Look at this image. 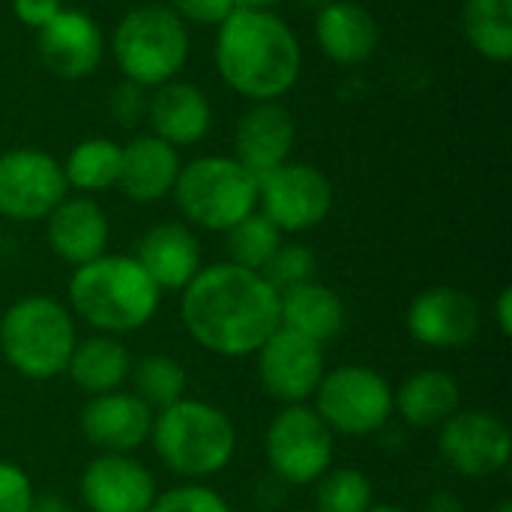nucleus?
<instances>
[{
	"label": "nucleus",
	"instance_id": "obj_23",
	"mask_svg": "<svg viewBox=\"0 0 512 512\" xmlns=\"http://www.w3.org/2000/svg\"><path fill=\"white\" fill-rule=\"evenodd\" d=\"M315 39L333 63L357 66L375 54L381 27L363 3L333 0L315 18Z\"/></svg>",
	"mask_w": 512,
	"mask_h": 512
},
{
	"label": "nucleus",
	"instance_id": "obj_37",
	"mask_svg": "<svg viewBox=\"0 0 512 512\" xmlns=\"http://www.w3.org/2000/svg\"><path fill=\"white\" fill-rule=\"evenodd\" d=\"M114 114H117V120L123 123V126H132L138 117H141V111L147 108L144 105V99H141V87L138 84H132V81H126V84H120L117 90H114Z\"/></svg>",
	"mask_w": 512,
	"mask_h": 512
},
{
	"label": "nucleus",
	"instance_id": "obj_27",
	"mask_svg": "<svg viewBox=\"0 0 512 512\" xmlns=\"http://www.w3.org/2000/svg\"><path fill=\"white\" fill-rule=\"evenodd\" d=\"M462 30L480 57L507 63L512 57V0H465Z\"/></svg>",
	"mask_w": 512,
	"mask_h": 512
},
{
	"label": "nucleus",
	"instance_id": "obj_7",
	"mask_svg": "<svg viewBox=\"0 0 512 512\" xmlns=\"http://www.w3.org/2000/svg\"><path fill=\"white\" fill-rule=\"evenodd\" d=\"M180 213L207 231H228L258 207V180L234 156H201L174 183Z\"/></svg>",
	"mask_w": 512,
	"mask_h": 512
},
{
	"label": "nucleus",
	"instance_id": "obj_31",
	"mask_svg": "<svg viewBox=\"0 0 512 512\" xmlns=\"http://www.w3.org/2000/svg\"><path fill=\"white\" fill-rule=\"evenodd\" d=\"M315 483V512H366L372 507V483L363 471L336 468Z\"/></svg>",
	"mask_w": 512,
	"mask_h": 512
},
{
	"label": "nucleus",
	"instance_id": "obj_39",
	"mask_svg": "<svg viewBox=\"0 0 512 512\" xmlns=\"http://www.w3.org/2000/svg\"><path fill=\"white\" fill-rule=\"evenodd\" d=\"M27 512H75V510H72V504H69L66 498L45 492V495H33V504H30V510Z\"/></svg>",
	"mask_w": 512,
	"mask_h": 512
},
{
	"label": "nucleus",
	"instance_id": "obj_36",
	"mask_svg": "<svg viewBox=\"0 0 512 512\" xmlns=\"http://www.w3.org/2000/svg\"><path fill=\"white\" fill-rule=\"evenodd\" d=\"M60 9H63V0H12L15 18L30 30H42Z\"/></svg>",
	"mask_w": 512,
	"mask_h": 512
},
{
	"label": "nucleus",
	"instance_id": "obj_6",
	"mask_svg": "<svg viewBox=\"0 0 512 512\" xmlns=\"http://www.w3.org/2000/svg\"><path fill=\"white\" fill-rule=\"evenodd\" d=\"M111 51L126 81L159 87L183 69L189 57V30L168 6L147 3L120 18L111 36Z\"/></svg>",
	"mask_w": 512,
	"mask_h": 512
},
{
	"label": "nucleus",
	"instance_id": "obj_13",
	"mask_svg": "<svg viewBox=\"0 0 512 512\" xmlns=\"http://www.w3.org/2000/svg\"><path fill=\"white\" fill-rule=\"evenodd\" d=\"M441 456L465 477H495L507 468L512 435L507 423L489 411H456L441 426Z\"/></svg>",
	"mask_w": 512,
	"mask_h": 512
},
{
	"label": "nucleus",
	"instance_id": "obj_29",
	"mask_svg": "<svg viewBox=\"0 0 512 512\" xmlns=\"http://www.w3.org/2000/svg\"><path fill=\"white\" fill-rule=\"evenodd\" d=\"M132 372V384H135V396L150 408V411H165L174 402L183 399L186 393V369L165 354H150L144 360L135 363Z\"/></svg>",
	"mask_w": 512,
	"mask_h": 512
},
{
	"label": "nucleus",
	"instance_id": "obj_34",
	"mask_svg": "<svg viewBox=\"0 0 512 512\" xmlns=\"http://www.w3.org/2000/svg\"><path fill=\"white\" fill-rule=\"evenodd\" d=\"M33 504V483L30 477L0 459V512H27Z\"/></svg>",
	"mask_w": 512,
	"mask_h": 512
},
{
	"label": "nucleus",
	"instance_id": "obj_33",
	"mask_svg": "<svg viewBox=\"0 0 512 512\" xmlns=\"http://www.w3.org/2000/svg\"><path fill=\"white\" fill-rule=\"evenodd\" d=\"M147 512H234L222 495L204 486H180L165 495H156Z\"/></svg>",
	"mask_w": 512,
	"mask_h": 512
},
{
	"label": "nucleus",
	"instance_id": "obj_43",
	"mask_svg": "<svg viewBox=\"0 0 512 512\" xmlns=\"http://www.w3.org/2000/svg\"><path fill=\"white\" fill-rule=\"evenodd\" d=\"M495 512H512V504L510 501H504V504H498V510Z\"/></svg>",
	"mask_w": 512,
	"mask_h": 512
},
{
	"label": "nucleus",
	"instance_id": "obj_9",
	"mask_svg": "<svg viewBox=\"0 0 512 512\" xmlns=\"http://www.w3.org/2000/svg\"><path fill=\"white\" fill-rule=\"evenodd\" d=\"M267 465L282 483L309 486L330 471L333 432L315 408L285 405L264 438Z\"/></svg>",
	"mask_w": 512,
	"mask_h": 512
},
{
	"label": "nucleus",
	"instance_id": "obj_14",
	"mask_svg": "<svg viewBox=\"0 0 512 512\" xmlns=\"http://www.w3.org/2000/svg\"><path fill=\"white\" fill-rule=\"evenodd\" d=\"M411 339L435 351H453L474 342L480 333L477 300L453 285H435L417 294L405 315Z\"/></svg>",
	"mask_w": 512,
	"mask_h": 512
},
{
	"label": "nucleus",
	"instance_id": "obj_38",
	"mask_svg": "<svg viewBox=\"0 0 512 512\" xmlns=\"http://www.w3.org/2000/svg\"><path fill=\"white\" fill-rule=\"evenodd\" d=\"M495 321H498L501 333H504V336H510L512 333V288H504V291L498 294V303H495Z\"/></svg>",
	"mask_w": 512,
	"mask_h": 512
},
{
	"label": "nucleus",
	"instance_id": "obj_2",
	"mask_svg": "<svg viewBox=\"0 0 512 512\" xmlns=\"http://www.w3.org/2000/svg\"><path fill=\"white\" fill-rule=\"evenodd\" d=\"M213 54L222 81L252 102H279L303 66L294 30L267 9H234L219 24Z\"/></svg>",
	"mask_w": 512,
	"mask_h": 512
},
{
	"label": "nucleus",
	"instance_id": "obj_25",
	"mask_svg": "<svg viewBox=\"0 0 512 512\" xmlns=\"http://www.w3.org/2000/svg\"><path fill=\"white\" fill-rule=\"evenodd\" d=\"M459 405H462V390L456 378H450L441 369L417 372L393 393V408L405 417V423L417 429L444 426L459 411Z\"/></svg>",
	"mask_w": 512,
	"mask_h": 512
},
{
	"label": "nucleus",
	"instance_id": "obj_4",
	"mask_svg": "<svg viewBox=\"0 0 512 512\" xmlns=\"http://www.w3.org/2000/svg\"><path fill=\"white\" fill-rule=\"evenodd\" d=\"M150 438L168 471L189 480L225 471L237 450V432L228 414L198 399H180L159 411Z\"/></svg>",
	"mask_w": 512,
	"mask_h": 512
},
{
	"label": "nucleus",
	"instance_id": "obj_42",
	"mask_svg": "<svg viewBox=\"0 0 512 512\" xmlns=\"http://www.w3.org/2000/svg\"><path fill=\"white\" fill-rule=\"evenodd\" d=\"M366 512H408V510H402V507H369Z\"/></svg>",
	"mask_w": 512,
	"mask_h": 512
},
{
	"label": "nucleus",
	"instance_id": "obj_12",
	"mask_svg": "<svg viewBox=\"0 0 512 512\" xmlns=\"http://www.w3.org/2000/svg\"><path fill=\"white\" fill-rule=\"evenodd\" d=\"M258 378L270 399L303 405L324 378V348L279 327L258 351Z\"/></svg>",
	"mask_w": 512,
	"mask_h": 512
},
{
	"label": "nucleus",
	"instance_id": "obj_22",
	"mask_svg": "<svg viewBox=\"0 0 512 512\" xmlns=\"http://www.w3.org/2000/svg\"><path fill=\"white\" fill-rule=\"evenodd\" d=\"M180 168L183 162L177 156V147L156 135H138L126 147H120L117 189L138 204H150L174 189Z\"/></svg>",
	"mask_w": 512,
	"mask_h": 512
},
{
	"label": "nucleus",
	"instance_id": "obj_8",
	"mask_svg": "<svg viewBox=\"0 0 512 512\" xmlns=\"http://www.w3.org/2000/svg\"><path fill=\"white\" fill-rule=\"evenodd\" d=\"M315 411L339 435H372L393 417V387L369 366H339L324 372L315 390Z\"/></svg>",
	"mask_w": 512,
	"mask_h": 512
},
{
	"label": "nucleus",
	"instance_id": "obj_10",
	"mask_svg": "<svg viewBox=\"0 0 512 512\" xmlns=\"http://www.w3.org/2000/svg\"><path fill=\"white\" fill-rule=\"evenodd\" d=\"M258 207L282 234H300L327 219L333 186L315 165L285 162L258 180Z\"/></svg>",
	"mask_w": 512,
	"mask_h": 512
},
{
	"label": "nucleus",
	"instance_id": "obj_41",
	"mask_svg": "<svg viewBox=\"0 0 512 512\" xmlns=\"http://www.w3.org/2000/svg\"><path fill=\"white\" fill-rule=\"evenodd\" d=\"M303 3H306L309 9H315V12H321V9H324V6H330L333 0H303Z\"/></svg>",
	"mask_w": 512,
	"mask_h": 512
},
{
	"label": "nucleus",
	"instance_id": "obj_15",
	"mask_svg": "<svg viewBox=\"0 0 512 512\" xmlns=\"http://www.w3.org/2000/svg\"><path fill=\"white\" fill-rule=\"evenodd\" d=\"M36 54L42 66L66 81L96 72L105 42L99 24L81 9H60L42 30H36Z\"/></svg>",
	"mask_w": 512,
	"mask_h": 512
},
{
	"label": "nucleus",
	"instance_id": "obj_24",
	"mask_svg": "<svg viewBox=\"0 0 512 512\" xmlns=\"http://www.w3.org/2000/svg\"><path fill=\"white\" fill-rule=\"evenodd\" d=\"M279 327L324 348V342L342 333L345 306L333 288L321 282H309V285L279 294Z\"/></svg>",
	"mask_w": 512,
	"mask_h": 512
},
{
	"label": "nucleus",
	"instance_id": "obj_26",
	"mask_svg": "<svg viewBox=\"0 0 512 512\" xmlns=\"http://www.w3.org/2000/svg\"><path fill=\"white\" fill-rule=\"evenodd\" d=\"M129 369H132L129 351L111 336H93L75 342L72 357L66 363V375L72 378V384L90 396L120 390V384L129 378Z\"/></svg>",
	"mask_w": 512,
	"mask_h": 512
},
{
	"label": "nucleus",
	"instance_id": "obj_16",
	"mask_svg": "<svg viewBox=\"0 0 512 512\" xmlns=\"http://www.w3.org/2000/svg\"><path fill=\"white\" fill-rule=\"evenodd\" d=\"M81 498L90 512H147L156 501V480L123 453H102L81 474Z\"/></svg>",
	"mask_w": 512,
	"mask_h": 512
},
{
	"label": "nucleus",
	"instance_id": "obj_1",
	"mask_svg": "<svg viewBox=\"0 0 512 512\" xmlns=\"http://www.w3.org/2000/svg\"><path fill=\"white\" fill-rule=\"evenodd\" d=\"M183 324L204 351L249 357L279 330V294L231 261L201 267L183 288Z\"/></svg>",
	"mask_w": 512,
	"mask_h": 512
},
{
	"label": "nucleus",
	"instance_id": "obj_5",
	"mask_svg": "<svg viewBox=\"0 0 512 512\" xmlns=\"http://www.w3.org/2000/svg\"><path fill=\"white\" fill-rule=\"evenodd\" d=\"M75 342L72 315L42 294L21 297L0 318V351L6 363L30 381L63 375Z\"/></svg>",
	"mask_w": 512,
	"mask_h": 512
},
{
	"label": "nucleus",
	"instance_id": "obj_18",
	"mask_svg": "<svg viewBox=\"0 0 512 512\" xmlns=\"http://www.w3.org/2000/svg\"><path fill=\"white\" fill-rule=\"evenodd\" d=\"M81 435L99 453H123L129 456L153 432V411L135 393H102L93 396L81 411Z\"/></svg>",
	"mask_w": 512,
	"mask_h": 512
},
{
	"label": "nucleus",
	"instance_id": "obj_11",
	"mask_svg": "<svg viewBox=\"0 0 512 512\" xmlns=\"http://www.w3.org/2000/svg\"><path fill=\"white\" fill-rule=\"evenodd\" d=\"M63 165L42 150H6L0 153V216L12 222L48 219V213L66 198Z\"/></svg>",
	"mask_w": 512,
	"mask_h": 512
},
{
	"label": "nucleus",
	"instance_id": "obj_30",
	"mask_svg": "<svg viewBox=\"0 0 512 512\" xmlns=\"http://www.w3.org/2000/svg\"><path fill=\"white\" fill-rule=\"evenodd\" d=\"M225 243H228L231 264L261 273L264 264L273 258V252L282 246V231L264 213H249L246 219H240L225 231Z\"/></svg>",
	"mask_w": 512,
	"mask_h": 512
},
{
	"label": "nucleus",
	"instance_id": "obj_19",
	"mask_svg": "<svg viewBox=\"0 0 512 512\" xmlns=\"http://www.w3.org/2000/svg\"><path fill=\"white\" fill-rule=\"evenodd\" d=\"M48 246L51 252L72 264H90L99 255H105L108 246V216L102 213V207L87 198H63L51 213H48Z\"/></svg>",
	"mask_w": 512,
	"mask_h": 512
},
{
	"label": "nucleus",
	"instance_id": "obj_28",
	"mask_svg": "<svg viewBox=\"0 0 512 512\" xmlns=\"http://www.w3.org/2000/svg\"><path fill=\"white\" fill-rule=\"evenodd\" d=\"M66 186L81 192H105L117 186L120 177V147L108 138H87L72 147L69 159L63 162Z\"/></svg>",
	"mask_w": 512,
	"mask_h": 512
},
{
	"label": "nucleus",
	"instance_id": "obj_20",
	"mask_svg": "<svg viewBox=\"0 0 512 512\" xmlns=\"http://www.w3.org/2000/svg\"><path fill=\"white\" fill-rule=\"evenodd\" d=\"M147 120L156 138L168 141L171 147H192L210 132L213 111L201 87L171 78L150 96Z\"/></svg>",
	"mask_w": 512,
	"mask_h": 512
},
{
	"label": "nucleus",
	"instance_id": "obj_32",
	"mask_svg": "<svg viewBox=\"0 0 512 512\" xmlns=\"http://www.w3.org/2000/svg\"><path fill=\"white\" fill-rule=\"evenodd\" d=\"M315 270H318V261H315V252L309 246H303V243H282L273 252V258L264 264L261 279L276 294H285V291H294L300 285L315 282Z\"/></svg>",
	"mask_w": 512,
	"mask_h": 512
},
{
	"label": "nucleus",
	"instance_id": "obj_40",
	"mask_svg": "<svg viewBox=\"0 0 512 512\" xmlns=\"http://www.w3.org/2000/svg\"><path fill=\"white\" fill-rule=\"evenodd\" d=\"M282 0H237V9H267L273 12V6H279Z\"/></svg>",
	"mask_w": 512,
	"mask_h": 512
},
{
	"label": "nucleus",
	"instance_id": "obj_35",
	"mask_svg": "<svg viewBox=\"0 0 512 512\" xmlns=\"http://www.w3.org/2000/svg\"><path fill=\"white\" fill-rule=\"evenodd\" d=\"M168 9L180 21H192V24H204V27H219L237 9V0H168Z\"/></svg>",
	"mask_w": 512,
	"mask_h": 512
},
{
	"label": "nucleus",
	"instance_id": "obj_17",
	"mask_svg": "<svg viewBox=\"0 0 512 512\" xmlns=\"http://www.w3.org/2000/svg\"><path fill=\"white\" fill-rule=\"evenodd\" d=\"M297 123L282 102H255L234 129V159L255 177H267L288 162Z\"/></svg>",
	"mask_w": 512,
	"mask_h": 512
},
{
	"label": "nucleus",
	"instance_id": "obj_21",
	"mask_svg": "<svg viewBox=\"0 0 512 512\" xmlns=\"http://www.w3.org/2000/svg\"><path fill=\"white\" fill-rule=\"evenodd\" d=\"M135 261L159 291H183L201 273V246L186 225L162 222L141 237Z\"/></svg>",
	"mask_w": 512,
	"mask_h": 512
},
{
	"label": "nucleus",
	"instance_id": "obj_3",
	"mask_svg": "<svg viewBox=\"0 0 512 512\" xmlns=\"http://www.w3.org/2000/svg\"><path fill=\"white\" fill-rule=\"evenodd\" d=\"M162 291L135 258L99 255L75 267L69 279V303L81 321L102 333L141 330L159 309Z\"/></svg>",
	"mask_w": 512,
	"mask_h": 512
}]
</instances>
